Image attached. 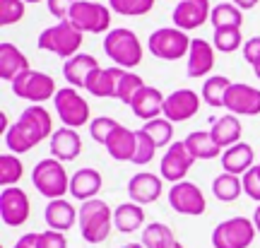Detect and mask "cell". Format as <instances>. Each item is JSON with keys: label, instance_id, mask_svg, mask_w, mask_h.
<instances>
[{"label": "cell", "instance_id": "cell-1", "mask_svg": "<svg viewBox=\"0 0 260 248\" xmlns=\"http://www.w3.org/2000/svg\"><path fill=\"white\" fill-rule=\"evenodd\" d=\"M53 130V118L41 104H31L19 113V118L10 126V130L3 135L5 145L12 154H24L29 149L41 145L46 138H51Z\"/></svg>", "mask_w": 260, "mask_h": 248}, {"label": "cell", "instance_id": "cell-2", "mask_svg": "<svg viewBox=\"0 0 260 248\" xmlns=\"http://www.w3.org/2000/svg\"><path fill=\"white\" fill-rule=\"evenodd\" d=\"M80 234L87 243H102L109 239V234L113 229V210L99 198L82 202L80 207Z\"/></svg>", "mask_w": 260, "mask_h": 248}, {"label": "cell", "instance_id": "cell-3", "mask_svg": "<svg viewBox=\"0 0 260 248\" xmlns=\"http://www.w3.org/2000/svg\"><path fill=\"white\" fill-rule=\"evenodd\" d=\"M82 32L75 27L70 19H63L53 27H46L41 34H39L37 46L39 51H48V53H56L58 58H73V55L80 53V46H82Z\"/></svg>", "mask_w": 260, "mask_h": 248}, {"label": "cell", "instance_id": "cell-4", "mask_svg": "<svg viewBox=\"0 0 260 248\" xmlns=\"http://www.w3.org/2000/svg\"><path fill=\"white\" fill-rule=\"evenodd\" d=\"M104 53L109 55L118 68H123V70L138 68L142 63V44H140L138 34L125 27L111 29L104 37Z\"/></svg>", "mask_w": 260, "mask_h": 248}, {"label": "cell", "instance_id": "cell-5", "mask_svg": "<svg viewBox=\"0 0 260 248\" xmlns=\"http://www.w3.org/2000/svg\"><path fill=\"white\" fill-rule=\"evenodd\" d=\"M31 183L48 200H58L65 193H70V176L65 174L63 162H58L56 157L41 159L31 169Z\"/></svg>", "mask_w": 260, "mask_h": 248}, {"label": "cell", "instance_id": "cell-6", "mask_svg": "<svg viewBox=\"0 0 260 248\" xmlns=\"http://www.w3.org/2000/svg\"><path fill=\"white\" fill-rule=\"evenodd\" d=\"M190 41L193 39L188 37V32H183V29L161 27L149 34L147 48L149 53L154 58H159V60H181V58H188Z\"/></svg>", "mask_w": 260, "mask_h": 248}, {"label": "cell", "instance_id": "cell-7", "mask_svg": "<svg viewBox=\"0 0 260 248\" xmlns=\"http://www.w3.org/2000/svg\"><path fill=\"white\" fill-rule=\"evenodd\" d=\"M111 8L94 0H77L70 10V22L80 29L82 34H109L111 32Z\"/></svg>", "mask_w": 260, "mask_h": 248}, {"label": "cell", "instance_id": "cell-8", "mask_svg": "<svg viewBox=\"0 0 260 248\" xmlns=\"http://www.w3.org/2000/svg\"><path fill=\"white\" fill-rule=\"evenodd\" d=\"M255 224L248 217H232L219 222L212 229V246L214 248H248L255 239Z\"/></svg>", "mask_w": 260, "mask_h": 248}, {"label": "cell", "instance_id": "cell-9", "mask_svg": "<svg viewBox=\"0 0 260 248\" xmlns=\"http://www.w3.org/2000/svg\"><path fill=\"white\" fill-rule=\"evenodd\" d=\"M53 109H56L58 118L63 120L65 128H82L89 120V104L82 94L77 92L75 87H63L58 89L53 97Z\"/></svg>", "mask_w": 260, "mask_h": 248}, {"label": "cell", "instance_id": "cell-10", "mask_svg": "<svg viewBox=\"0 0 260 248\" xmlns=\"http://www.w3.org/2000/svg\"><path fill=\"white\" fill-rule=\"evenodd\" d=\"M12 94L17 99H24V101H31V104H41L46 99H53L56 97V80L46 73H39V70H27L22 73L10 84Z\"/></svg>", "mask_w": 260, "mask_h": 248}, {"label": "cell", "instance_id": "cell-11", "mask_svg": "<svg viewBox=\"0 0 260 248\" xmlns=\"http://www.w3.org/2000/svg\"><path fill=\"white\" fill-rule=\"evenodd\" d=\"M169 205L171 210L178 214H190V217H200L207 210V200H205L200 185L190 183V181H181L174 183L169 191Z\"/></svg>", "mask_w": 260, "mask_h": 248}, {"label": "cell", "instance_id": "cell-12", "mask_svg": "<svg viewBox=\"0 0 260 248\" xmlns=\"http://www.w3.org/2000/svg\"><path fill=\"white\" fill-rule=\"evenodd\" d=\"M193 162L195 159H193V154L188 152L183 140H181V142H171L167 147V152H164V157H161V164H159L161 178H164V181H171V183L186 181Z\"/></svg>", "mask_w": 260, "mask_h": 248}, {"label": "cell", "instance_id": "cell-13", "mask_svg": "<svg viewBox=\"0 0 260 248\" xmlns=\"http://www.w3.org/2000/svg\"><path fill=\"white\" fill-rule=\"evenodd\" d=\"M29 212H31V202H29L27 193L17 188V185H10L3 188L0 193V220L8 227H22L29 220Z\"/></svg>", "mask_w": 260, "mask_h": 248}, {"label": "cell", "instance_id": "cell-14", "mask_svg": "<svg viewBox=\"0 0 260 248\" xmlns=\"http://www.w3.org/2000/svg\"><path fill=\"white\" fill-rule=\"evenodd\" d=\"M210 15H212L210 0H178L171 12V22L183 32H193L203 27L205 22H210Z\"/></svg>", "mask_w": 260, "mask_h": 248}, {"label": "cell", "instance_id": "cell-15", "mask_svg": "<svg viewBox=\"0 0 260 248\" xmlns=\"http://www.w3.org/2000/svg\"><path fill=\"white\" fill-rule=\"evenodd\" d=\"M224 109L234 116H258L260 113V89L246 82H232L224 97Z\"/></svg>", "mask_w": 260, "mask_h": 248}, {"label": "cell", "instance_id": "cell-16", "mask_svg": "<svg viewBox=\"0 0 260 248\" xmlns=\"http://www.w3.org/2000/svg\"><path fill=\"white\" fill-rule=\"evenodd\" d=\"M200 111V94L193 92V89H174L164 99V111L161 116L169 118L171 123H183V120H190Z\"/></svg>", "mask_w": 260, "mask_h": 248}, {"label": "cell", "instance_id": "cell-17", "mask_svg": "<svg viewBox=\"0 0 260 248\" xmlns=\"http://www.w3.org/2000/svg\"><path fill=\"white\" fill-rule=\"evenodd\" d=\"M102 65L92 53H77L73 58H68L63 63V77L65 82L75 87V89H87V82Z\"/></svg>", "mask_w": 260, "mask_h": 248}, {"label": "cell", "instance_id": "cell-18", "mask_svg": "<svg viewBox=\"0 0 260 248\" xmlns=\"http://www.w3.org/2000/svg\"><path fill=\"white\" fill-rule=\"evenodd\" d=\"M214 68V46L205 39H193L186 60V75L193 80H203Z\"/></svg>", "mask_w": 260, "mask_h": 248}, {"label": "cell", "instance_id": "cell-19", "mask_svg": "<svg viewBox=\"0 0 260 248\" xmlns=\"http://www.w3.org/2000/svg\"><path fill=\"white\" fill-rule=\"evenodd\" d=\"M48 147H51V157H56L58 162H73L80 157L82 152V138H80V133L75 128H58L53 135H51V142H48Z\"/></svg>", "mask_w": 260, "mask_h": 248}, {"label": "cell", "instance_id": "cell-20", "mask_svg": "<svg viewBox=\"0 0 260 248\" xmlns=\"http://www.w3.org/2000/svg\"><path fill=\"white\" fill-rule=\"evenodd\" d=\"M44 220H46L48 229L53 231H70L80 220V210H75L73 202H68L65 198L58 200H48L46 210H44Z\"/></svg>", "mask_w": 260, "mask_h": 248}, {"label": "cell", "instance_id": "cell-21", "mask_svg": "<svg viewBox=\"0 0 260 248\" xmlns=\"http://www.w3.org/2000/svg\"><path fill=\"white\" fill-rule=\"evenodd\" d=\"M27 70H31L27 55L22 53L12 41H3L0 44V80L12 84L19 75L27 73Z\"/></svg>", "mask_w": 260, "mask_h": 248}, {"label": "cell", "instance_id": "cell-22", "mask_svg": "<svg viewBox=\"0 0 260 248\" xmlns=\"http://www.w3.org/2000/svg\"><path fill=\"white\" fill-rule=\"evenodd\" d=\"M128 195L133 202L138 205H152V202L159 200L161 195V178L154 174H135L133 178L128 181Z\"/></svg>", "mask_w": 260, "mask_h": 248}, {"label": "cell", "instance_id": "cell-23", "mask_svg": "<svg viewBox=\"0 0 260 248\" xmlns=\"http://www.w3.org/2000/svg\"><path fill=\"white\" fill-rule=\"evenodd\" d=\"M164 99H167V97H161V92H159L157 87L145 84V87L135 94V99L130 104V111H133L138 118H145V123H147V120L161 116V111H164Z\"/></svg>", "mask_w": 260, "mask_h": 248}, {"label": "cell", "instance_id": "cell-24", "mask_svg": "<svg viewBox=\"0 0 260 248\" xmlns=\"http://www.w3.org/2000/svg\"><path fill=\"white\" fill-rule=\"evenodd\" d=\"M102 174L92 169V166H82V169H77L73 176H70V195L77 198V200H92L94 195L102 191Z\"/></svg>", "mask_w": 260, "mask_h": 248}, {"label": "cell", "instance_id": "cell-25", "mask_svg": "<svg viewBox=\"0 0 260 248\" xmlns=\"http://www.w3.org/2000/svg\"><path fill=\"white\" fill-rule=\"evenodd\" d=\"M121 73H123V68H118V65H113V68H99L89 77L87 92L92 94V97H96V99H116Z\"/></svg>", "mask_w": 260, "mask_h": 248}, {"label": "cell", "instance_id": "cell-26", "mask_svg": "<svg viewBox=\"0 0 260 248\" xmlns=\"http://www.w3.org/2000/svg\"><path fill=\"white\" fill-rule=\"evenodd\" d=\"M255 159V152L248 142H236L232 147H226L222 152V169L226 174H234V176H243L253 164Z\"/></svg>", "mask_w": 260, "mask_h": 248}, {"label": "cell", "instance_id": "cell-27", "mask_svg": "<svg viewBox=\"0 0 260 248\" xmlns=\"http://www.w3.org/2000/svg\"><path fill=\"white\" fill-rule=\"evenodd\" d=\"M210 133H212L214 142L219 145L222 149L232 147L236 142H241V120L236 118L234 113H226V116H219V118L212 120V126H210Z\"/></svg>", "mask_w": 260, "mask_h": 248}, {"label": "cell", "instance_id": "cell-28", "mask_svg": "<svg viewBox=\"0 0 260 248\" xmlns=\"http://www.w3.org/2000/svg\"><path fill=\"white\" fill-rule=\"evenodd\" d=\"M142 224H145V207L138 202H121L113 210V227L121 234H133V231L142 229Z\"/></svg>", "mask_w": 260, "mask_h": 248}, {"label": "cell", "instance_id": "cell-29", "mask_svg": "<svg viewBox=\"0 0 260 248\" xmlns=\"http://www.w3.org/2000/svg\"><path fill=\"white\" fill-rule=\"evenodd\" d=\"M104 147H106V152L116 162H133V154H135V130L118 126Z\"/></svg>", "mask_w": 260, "mask_h": 248}, {"label": "cell", "instance_id": "cell-30", "mask_svg": "<svg viewBox=\"0 0 260 248\" xmlns=\"http://www.w3.org/2000/svg\"><path fill=\"white\" fill-rule=\"evenodd\" d=\"M186 142L188 152L193 154V159H217V157H222V147L214 142L212 133L210 130H193V133H188V138L183 140Z\"/></svg>", "mask_w": 260, "mask_h": 248}, {"label": "cell", "instance_id": "cell-31", "mask_svg": "<svg viewBox=\"0 0 260 248\" xmlns=\"http://www.w3.org/2000/svg\"><path fill=\"white\" fill-rule=\"evenodd\" d=\"M212 195L219 202H234L243 195V181L241 176H234L222 171L219 176H214L212 181Z\"/></svg>", "mask_w": 260, "mask_h": 248}, {"label": "cell", "instance_id": "cell-32", "mask_svg": "<svg viewBox=\"0 0 260 248\" xmlns=\"http://www.w3.org/2000/svg\"><path fill=\"white\" fill-rule=\"evenodd\" d=\"M232 87V80L229 77H224V75H212V77H207L203 82V101L207 106H212V109H219L224 106V97H226V89Z\"/></svg>", "mask_w": 260, "mask_h": 248}, {"label": "cell", "instance_id": "cell-33", "mask_svg": "<svg viewBox=\"0 0 260 248\" xmlns=\"http://www.w3.org/2000/svg\"><path fill=\"white\" fill-rule=\"evenodd\" d=\"M171 243H176V236H174L171 227L161 224V222L147 224L142 229V246L145 248H169Z\"/></svg>", "mask_w": 260, "mask_h": 248}, {"label": "cell", "instance_id": "cell-34", "mask_svg": "<svg viewBox=\"0 0 260 248\" xmlns=\"http://www.w3.org/2000/svg\"><path fill=\"white\" fill-rule=\"evenodd\" d=\"M243 34H241V27H222V29H214L212 34V46L214 51L219 53H234L239 51V46L243 48Z\"/></svg>", "mask_w": 260, "mask_h": 248}, {"label": "cell", "instance_id": "cell-35", "mask_svg": "<svg viewBox=\"0 0 260 248\" xmlns=\"http://www.w3.org/2000/svg\"><path fill=\"white\" fill-rule=\"evenodd\" d=\"M210 22H212L214 29L241 27V24H243V10H239L234 3H219V5H214V8H212Z\"/></svg>", "mask_w": 260, "mask_h": 248}, {"label": "cell", "instance_id": "cell-36", "mask_svg": "<svg viewBox=\"0 0 260 248\" xmlns=\"http://www.w3.org/2000/svg\"><path fill=\"white\" fill-rule=\"evenodd\" d=\"M22 176H24V166H22V159L17 154H12V152L0 154V185L3 188L17 185Z\"/></svg>", "mask_w": 260, "mask_h": 248}, {"label": "cell", "instance_id": "cell-37", "mask_svg": "<svg viewBox=\"0 0 260 248\" xmlns=\"http://www.w3.org/2000/svg\"><path fill=\"white\" fill-rule=\"evenodd\" d=\"M142 130L154 140L157 147H169V145H171V138H174V123H171L169 118H164V116L147 120V123L142 126Z\"/></svg>", "mask_w": 260, "mask_h": 248}, {"label": "cell", "instance_id": "cell-38", "mask_svg": "<svg viewBox=\"0 0 260 248\" xmlns=\"http://www.w3.org/2000/svg\"><path fill=\"white\" fill-rule=\"evenodd\" d=\"M142 87H145V80H142L140 75L130 73V70H123L121 80H118V89H116V99L130 106L133 99H135V94H138Z\"/></svg>", "mask_w": 260, "mask_h": 248}, {"label": "cell", "instance_id": "cell-39", "mask_svg": "<svg viewBox=\"0 0 260 248\" xmlns=\"http://www.w3.org/2000/svg\"><path fill=\"white\" fill-rule=\"evenodd\" d=\"M109 8L123 17H142L154 8V0H109Z\"/></svg>", "mask_w": 260, "mask_h": 248}, {"label": "cell", "instance_id": "cell-40", "mask_svg": "<svg viewBox=\"0 0 260 248\" xmlns=\"http://www.w3.org/2000/svg\"><path fill=\"white\" fill-rule=\"evenodd\" d=\"M157 145H154V140L149 138L145 130L140 128V130H135V154H133V164H138V166H142V164H149L152 162V157L157 154Z\"/></svg>", "mask_w": 260, "mask_h": 248}, {"label": "cell", "instance_id": "cell-41", "mask_svg": "<svg viewBox=\"0 0 260 248\" xmlns=\"http://www.w3.org/2000/svg\"><path fill=\"white\" fill-rule=\"evenodd\" d=\"M118 126H121V123L116 118H111V116H99V118H94L92 123H89V135L94 138V142L106 145L109 138L113 135V130L118 128Z\"/></svg>", "mask_w": 260, "mask_h": 248}, {"label": "cell", "instance_id": "cell-42", "mask_svg": "<svg viewBox=\"0 0 260 248\" xmlns=\"http://www.w3.org/2000/svg\"><path fill=\"white\" fill-rule=\"evenodd\" d=\"M27 5L24 0H0V24L3 27H12L24 17Z\"/></svg>", "mask_w": 260, "mask_h": 248}, {"label": "cell", "instance_id": "cell-43", "mask_svg": "<svg viewBox=\"0 0 260 248\" xmlns=\"http://www.w3.org/2000/svg\"><path fill=\"white\" fill-rule=\"evenodd\" d=\"M241 181H243V193L260 205V171H258V166H251V169L241 176Z\"/></svg>", "mask_w": 260, "mask_h": 248}, {"label": "cell", "instance_id": "cell-44", "mask_svg": "<svg viewBox=\"0 0 260 248\" xmlns=\"http://www.w3.org/2000/svg\"><path fill=\"white\" fill-rule=\"evenodd\" d=\"M37 248H68V239H65L63 231H39V239H37Z\"/></svg>", "mask_w": 260, "mask_h": 248}, {"label": "cell", "instance_id": "cell-45", "mask_svg": "<svg viewBox=\"0 0 260 248\" xmlns=\"http://www.w3.org/2000/svg\"><path fill=\"white\" fill-rule=\"evenodd\" d=\"M75 3H77V0H46L48 12L56 19H60V22L70 17V10L75 8Z\"/></svg>", "mask_w": 260, "mask_h": 248}, {"label": "cell", "instance_id": "cell-46", "mask_svg": "<svg viewBox=\"0 0 260 248\" xmlns=\"http://www.w3.org/2000/svg\"><path fill=\"white\" fill-rule=\"evenodd\" d=\"M243 58L248 60V63H258L260 60V37H251L246 44H243Z\"/></svg>", "mask_w": 260, "mask_h": 248}, {"label": "cell", "instance_id": "cell-47", "mask_svg": "<svg viewBox=\"0 0 260 248\" xmlns=\"http://www.w3.org/2000/svg\"><path fill=\"white\" fill-rule=\"evenodd\" d=\"M37 239L39 234H24V236H19V241L12 248H37Z\"/></svg>", "mask_w": 260, "mask_h": 248}, {"label": "cell", "instance_id": "cell-48", "mask_svg": "<svg viewBox=\"0 0 260 248\" xmlns=\"http://www.w3.org/2000/svg\"><path fill=\"white\" fill-rule=\"evenodd\" d=\"M234 5H236V8L239 10H253L255 8V5H258L260 0H232Z\"/></svg>", "mask_w": 260, "mask_h": 248}, {"label": "cell", "instance_id": "cell-49", "mask_svg": "<svg viewBox=\"0 0 260 248\" xmlns=\"http://www.w3.org/2000/svg\"><path fill=\"white\" fill-rule=\"evenodd\" d=\"M8 116H5V113H0V133H3V135H5V133H8Z\"/></svg>", "mask_w": 260, "mask_h": 248}, {"label": "cell", "instance_id": "cell-50", "mask_svg": "<svg viewBox=\"0 0 260 248\" xmlns=\"http://www.w3.org/2000/svg\"><path fill=\"white\" fill-rule=\"evenodd\" d=\"M253 224H255V229H258V234H260V205L255 207V212H253Z\"/></svg>", "mask_w": 260, "mask_h": 248}, {"label": "cell", "instance_id": "cell-51", "mask_svg": "<svg viewBox=\"0 0 260 248\" xmlns=\"http://www.w3.org/2000/svg\"><path fill=\"white\" fill-rule=\"evenodd\" d=\"M251 68H253V73H255V77H258V80H260V60H258V63H253Z\"/></svg>", "mask_w": 260, "mask_h": 248}, {"label": "cell", "instance_id": "cell-52", "mask_svg": "<svg viewBox=\"0 0 260 248\" xmlns=\"http://www.w3.org/2000/svg\"><path fill=\"white\" fill-rule=\"evenodd\" d=\"M121 248H145L142 243H125V246H121Z\"/></svg>", "mask_w": 260, "mask_h": 248}, {"label": "cell", "instance_id": "cell-53", "mask_svg": "<svg viewBox=\"0 0 260 248\" xmlns=\"http://www.w3.org/2000/svg\"><path fill=\"white\" fill-rule=\"evenodd\" d=\"M169 248H186V246H183V243H178V241H176V243H171Z\"/></svg>", "mask_w": 260, "mask_h": 248}, {"label": "cell", "instance_id": "cell-54", "mask_svg": "<svg viewBox=\"0 0 260 248\" xmlns=\"http://www.w3.org/2000/svg\"><path fill=\"white\" fill-rule=\"evenodd\" d=\"M24 3H41V0H24Z\"/></svg>", "mask_w": 260, "mask_h": 248}, {"label": "cell", "instance_id": "cell-55", "mask_svg": "<svg viewBox=\"0 0 260 248\" xmlns=\"http://www.w3.org/2000/svg\"><path fill=\"white\" fill-rule=\"evenodd\" d=\"M255 166H258V171H260V159H258V164H255Z\"/></svg>", "mask_w": 260, "mask_h": 248}]
</instances>
